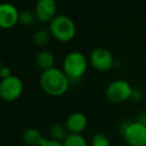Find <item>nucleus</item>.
I'll return each mask as SVG.
<instances>
[{"label":"nucleus","mask_w":146,"mask_h":146,"mask_svg":"<svg viewBox=\"0 0 146 146\" xmlns=\"http://www.w3.org/2000/svg\"><path fill=\"white\" fill-rule=\"evenodd\" d=\"M124 146H131V145H128V144H126V145H124Z\"/></svg>","instance_id":"obj_22"},{"label":"nucleus","mask_w":146,"mask_h":146,"mask_svg":"<svg viewBox=\"0 0 146 146\" xmlns=\"http://www.w3.org/2000/svg\"><path fill=\"white\" fill-rule=\"evenodd\" d=\"M121 134L128 145L146 146V125L137 120L124 123L121 127Z\"/></svg>","instance_id":"obj_5"},{"label":"nucleus","mask_w":146,"mask_h":146,"mask_svg":"<svg viewBox=\"0 0 146 146\" xmlns=\"http://www.w3.org/2000/svg\"><path fill=\"white\" fill-rule=\"evenodd\" d=\"M144 98V93L142 92L141 89H133V92H132V95L130 99L134 102H140L142 99Z\"/></svg>","instance_id":"obj_18"},{"label":"nucleus","mask_w":146,"mask_h":146,"mask_svg":"<svg viewBox=\"0 0 146 146\" xmlns=\"http://www.w3.org/2000/svg\"><path fill=\"white\" fill-rule=\"evenodd\" d=\"M89 62L99 72H107L115 65V61L109 50L102 47L95 48L89 56Z\"/></svg>","instance_id":"obj_7"},{"label":"nucleus","mask_w":146,"mask_h":146,"mask_svg":"<svg viewBox=\"0 0 146 146\" xmlns=\"http://www.w3.org/2000/svg\"><path fill=\"white\" fill-rule=\"evenodd\" d=\"M133 88L130 83L123 79H116L106 87L105 95L110 103L121 104L131 98Z\"/></svg>","instance_id":"obj_4"},{"label":"nucleus","mask_w":146,"mask_h":146,"mask_svg":"<svg viewBox=\"0 0 146 146\" xmlns=\"http://www.w3.org/2000/svg\"><path fill=\"white\" fill-rule=\"evenodd\" d=\"M37 20L36 15L30 10H22L19 13V23L23 26H31Z\"/></svg>","instance_id":"obj_16"},{"label":"nucleus","mask_w":146,"mask_h":146,"mask_svg":"<svg viewBox=\"0 0 146 146\" xmlns=\"http://www.w3.org/2000/svg\"><path fill=\"white\" fill-rule=\"evenodd\" d=\"M137 121L141 122V123H143V124H145V125H146V112L142 113L141 115L139 116V118L137 119Z\"/></svg>","instance_id":"obj_21"},{"label":"nucleus","mask_w":146,"mask_h":146,"mask_svg":"<svg viewBox=\"0 0 146 146\" xmlns=\"http://www.w3.org/2000/svg\"><path fill=\"white\" fill-rule=\"evenodd\" d=\"M88 61L86 56L79 51H72L65 56L62 63V70L70 82L78 81L87 70Z\"/></svg>","instance_id":"obj_2"},{"label":"nucleus","mask_w":146,"mask_h":146,"mask_svg":"<svg viewBox=\"0 0 146 146\" xmlns=\"http://www.w3.org/2000/svg\"><path fill=\"white\" fill-rule=\"evenodd\" d=\"M63 146H88V144L81 134H68L63 141Z\"/></svg>","instance_id":"obj_15"},{"label":"nucleus","mask_w":146,"mask_h":146,"mask_svg":"<svg viewBox=\"0 0 146 146\" xmlns=\"http://www.w3.org/2000/svg\"><path fill=\"white\" fill-rule=\"evenodd\" d=\"M34 13L37 21L42 23H50L57 13L56 0H37Z\"/></svg>","instance_id":"obj_8"},{"label":"nucleus","mask_w":146,"mask_h":146,"mask_svg":"<svg viewBox=\"0 0 146 146\" xmlns=\"http://www.w3.org/2000/svg\"><path fill=\"white\" fill-rule=\"evenodd\" d=\"M19 13L16 6L8 2L0 5V26L3 29H11L19 23Z\"/></svg>","instance_id":"obj_9"},{"label":"nucleus","mask_w":146,"mask_h":146,"mask_svg":"<svg viewBox=\"0 0 146 146\" xmlns=\"http://www.w3.org/2000/svg\"><path fill=\"white\" fill-rule=\"evenodd\" d=\"M51 35L59 42H69L76 35V25L67 15H56L49 23L48 27Z\"/></svg>","instance_id":"obj_3"},{"label":"nucleus","mask_w":146,"mask_h":146,"mask_svg":"<svg viewBox=\"0 0 146 146\" xmlns=\"http://www.w3.org/2000/svg\"><path fill=\"white\" fill-rule=\"evenodd\" d=\"M11 75H12V74H11L10 68H9L8 66L1 65V67H0V76H1V78L5 79V78L9 77V76H11Z\"/></svg>","instance_id":"obj_20"},{"label":"nucleus","mask_w":146,"mask_h":146,"mask_svg":"<svg viewBox=\"0 0 146 146\" xmlns=\"http://www.w3.org/2000/svg\"><path fill=\"white\" fill-rule=\"evenodd\" d=\"M39 84L46 94L54 97L64 95L70 85V80L62 69L53 68L42 71L39 77Z\"/></svg>","instance_id":"obj_1"},{"label":"nucleus","mask_w":146,"mask_h":146,"mask_svg":"<svg viewBox=\"0 0 146 146\" xmlns=\"http://www.w3.org/2000/svg\"><path fill=\"white\" fill-rule=\"evenodd\" d=\"M39 146H63V143L58 142V141H55V140L50 139V138L47 139V138L44 137Z\"/></svg>","instance_id":"obj_19"},{"label":"nucleus","mask_w":146,"mask_h":146,"mask_svg":"<svg viewBox=\"0 0 146 146\" xmlns=\"http://www.w3.org/2000/svg\"><path fill=\"white\" fill-rule=\"evenodd\" d=\"M55 57L49 50H41L37 53L36 64L42 71L48 70L54 67Z\"/></svg>","instance_id":"obj_11"},{"label":"nucleus","mask_w":146,"mask_h":146,"mask_svg":"<svg viewBox=\"0 0 146 146\" xmlns=\"http://www.w3.org/2000/svg\"><path fill=\"white\" fill-rule=\"evenodd\" d=\"M49 136H50V139H53L55 141H58L63 143V141L65 140V138L68 135V131H67L65 125L59 123L52 124L49 128Z\"/></svg>","instance_id":"obj_13"},{"label":"nucleus","mask_w":146,"mask_h":146,"mask_svg":"<svg viewBox=\"0 0 146 146\" xmlns=\"http://www.w3.org/2000/svg\"><path fill=\"white\" fill-rule=\"evenodd\" d=\"M23 92V82L18 76L11 75L1 80L0 97L6 102L17 100Z\"/></svg>","instance_id":"obj_6"},{"label":"nucleus","mask_w":146,"mask_h":146,"mask_svg":"<svg viewBox=\"0 0 146 146\" xmlns=\"http://www.w3.org/2000/svg\"><path fill=\"white\" fill-rule=\"evenodd\" d=\"M88 125V119L81 112H73L67 117L65 127L69 134H81Z\"/></svg>","instance_id":"obj_10"},{"label":"nucleus","mask_w":146,"mask_h":146,"mask_svg":"<svg viewBox=\"0 0 146 146\" xmlns=\"http://www.w3.org/2000/svg\"><path fill=\"white\" fill-rule=\"evenodd\" d=\"M91 146H110V141L103 133H96L92 137Z\"/></svg>","instance_id":"obj_17"},{"label":"nucleus","mask_w":146,"mask_h":146,"mask_svg":"<svg viewBox=\"0 0 146 146\" xmlns=\"http://www.w3.org/2000/svg\"><path fill=\"white\" fill-rule=\"evenodd\" d=\"M52 37L49 29H38L33 35V42L36 46L44 47L50 41V38Z\"/></svg>","instance_id":"obj_14"},{"label":"nucleus","mask_w":146,"mask_h":146,"mask_svg":"<svg viewBox=\"0 0 146 146\" xmlns=\"http://www.w3.org/2000/svg\"><path fill=\"white\" fill-rule=\"evenodd\" d=\"M23 141L28 146H39L43 140V136L41 132L35 127H29L23 132Z\"/></svg>","instance_id":"obj_12"}]
</instances>
